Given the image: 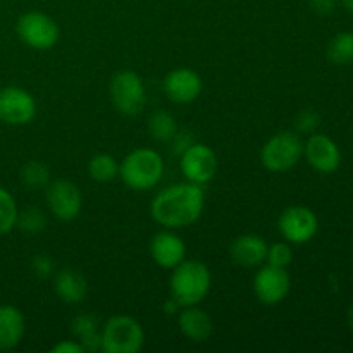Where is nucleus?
Listing matches in <instances>:
<instances>
[{
  "mask_svg": "<svg viewBox=\"0 0 353 353\" xmlns=\"http://www.w3.org/2000/svg\"><path fill=\"white\" fill-rule=\"evenodd\" d=\"M205 207L203 186L195 183H178L161 190L150 203V216L168 230H181L195 224Z\"/></svg>",
  "mask_w": 353,
  "mask_h": 353,
  "instance_id": "f257e3e1",
  "label": "nucleus"
},
{
  "mask_svg": "<svg viewBox=\"0 0 353 353\" xmlns=\"http://www.w3.org/2000/svg\"><path fill=\"white\" fill-rule=\"evenodd\" d=\"M212 286V274L200 261H183L176 265L169 279L171 296L181 307L200 305Z\"/></svg>",
  "mask_w": 353,
  "mask_h": 353,
  "instance_id": "f03ea898",
  "label": "nucleus"
},
{
  "mask_svg": "<svg viewBox=\"0 0 353 353\" xmlns=\"http://www.w3.org/2000/svg\"><path fill=\"white\" fill-rule=\"evenodd\" d=\"M164 161L157 150L140 147L131 150L119 164V178L133 192H148L161 183Z\"/></svg>",
  "mask_w": 353,
  "mask_h": 353,
  "instance_id": "7ed1b4c3",
  "label": "nucleus"
},
{
  "mask_svg": "<svg viewBox=\"0 0 353 353\" xmlns=\"http://www.w3.org/2000/svg\"><path fill=\"white\" fill-rule=\"evenodd\" d=\"M103 353H138L145 345V330L134 317L117 314L100 326Z\"/></svg>",
  "mask_w": 353,
  "mask_h": 353,
  "instance_id": "20e7f679",
  "label": "nucleus"
},
{
  "mask_svg": "<svg viewBox=\"0 0 353 353\" xmlns=\"http://www.w3.org/2000/svg\"><path fill=\"white\" fill-rule=\"evenodd\" d=\"M303 155V143L293 131H279L269 138L261 150V162L272 174L288 172Z\"/></svg>",
  "mask_w": 353,
  "mask_h": 353,
  "instance_id": "39448f33",
  "label": "nucleus"
},
{
  "mask_svg": "<svg viewBox=\"0 0 353 353\" xmlns=\"http://www.w3.org/2000/svg\"><path fill=\"white\" fill-rule=\"evenodd\" d=\"M110 100L123 116H138L147 105V86L138 72L124 69L112 76L109 85Z\"/></svg>",
  "mask_w": 353,
  "mask_h": 353,
  "instance_id": "423d86ee",
  "label": "nucleus"
},
{
  "mask_svg": "<svg viewBox=\"0 0 353 353\" xmlns=\"http://www.w3.org/2000/svg\"><path fill=\"white\" fill-rule=\"evenodd\" d=\"M16 33L26 47L38 52H47L59 43L61 28L57 21L48 14L30 10L19 16L16 23Z\"/></svg>",
  "mask_w": 353,
  "mask_h": 353,
  "instance_id": "0eeeda50",
  "label": "nucleus"
},
{
  "mask_svg": "<svg viewBox=\"0 0 353 353\" xmlns=\"http://www.w3.org/2000/svg\"><path fill=\"white\" fill-rule=\"evenodd\" d=\"M45 200L52 216L62 223H71L81 212L83 195L71 179H50L45 186Z\"/></svg>",
  "mask_w": 353,
  "mask_h": 353,
  "instance_id": "6e6552de",
  "label": "nucleus"
},
{
  "mask_svg": "<svg viewBox=\"0 0 353 353\" xmlns=\"http://www.w3.org/2000/svg\"><path fill=\"white\" fill-rule=\"evenodd\" d=\"M179 168L186 181L203 186L216 178L219 161H217V154L209 145L193 141L181 154Z\"/></svg>",
  "mask_w": 353,
  "mask_h": 353,
  "instance_id": "1a4fd4ad",
  "label": "nucleus"
},
{
  "mask_svg": "<svg viewBox=\"0 0 353 353\" xmlns=\"http://www.w3.org/2000/svg\"><path fill=\"white\" fill-rule=\"evenodd\" d=\"M278 230L288 243L305 245L319 231V219L309 207L292 205L283 210L279 216Z\"/></svg>",
  "mask_w": 353,
  "mask_h": 353,
  "instance_id": "9d476101",
  "label": "nucleus"
},
{
  "mask_svg": "<svg viewBox=\"0 0 353 353\" xmlns=\"http://www.w3.org/2000/svg\"><path fill=\"white\" fill-rule=\"evenodd\" d=\"M34 97L21 86L0 88V121L9 126H24L37 117Z\"/></svg>",
  "mask_w": 353,
  "mask_h": 353,
  "instance_id": "9b49d317",
  "label": "nucleus"
},
{
  "mask_svg": "<svg viewBox=\"0 0 353 353\" xmlns=\"http://www.w3.org/2000/svg\"><path fill=\"white\" fill-rule=\"evenodd\" d=\"M292 290V278L286 268L265 264L255 272L254 293L264 305H278L288 296Z\"/></svg>",
  "mask_w": 353,
  "mask_h": 353,
  "instance_id": "f8f14e48",
  "label": "nucleus"
},
{
  "mask_svg": "<svg viewBox=\"0 0 353 353\" xmlns=\"http://www.w3.org/2000/svg\"><path fill=\"white\" fill-rule=\"evenodd\" d=\"M165 97L172 103L178 105H186L192 103L202 95L203 79L196 71L190 68H176L165 74L164 83H162Z\"/></svg>",
  "mask_w": 353,
  "mask_h": 353,
  "instance_id": "ddd939ff",
  "label": "nucleus"
},
{
  "mask_svg": "<svg viewBox=\"0 0 353 353\" xmlns=\"http://www.w3.org/2000/svg\"><path fill=\"white\" fill-rule=\"evenodd\" d=\"M303 155L310 168L316 169L321 174H331L338 171L341 165L340 147L333 138L323 133H312L303 145Z\"/></svg>",
  "mask_w": 353,
  "mask_h": 353,
  "instance_id": "4468645a",
  "label": "nucleus"
},
{
  "mask_svg": "<svg viewBox=\"0 0 353 353\" xmlns=\"http://www.w3.org/2000/svg\"><path fill=\"white\" fill-rule=\"evenodd\" d=\"M152 261L162 269H172L186 259V243L176 231L164 228L150 240Z\"/></svg>",
  "mask_w": 353,
  "mask_h": 353,
  "instance_id": "2eb2a0df",
  "label": "nucleus"
},
{
  "mask_svg": "<svg viewBox=\"0 0 353 353\" xmlns=\"http://www.w3.org/2000/svg\"><path fill=\"white\" fill-rule=\"evenodd\" d=\"M268 248L269 243L259 234H241V236L234 238L230 247L231 261L241 268H259L265 262Z\"/></svg>",
  "mask_w": 353,
  "mask_h": 353,
  "instance_id": "dca6fc26",
  "label": "nucleus"
},
{
  "mask_svg": "<svg viewBox=\"0 0 353 353\" xmlns=\"http://www.w3.org/2000/svg\"><path fill=\"white\" fill-rule=\"evenodd\" d=\"M178 326L183 336L193 343H203L214 333L212 319L199 305L183 307L178 312Z\"/></svg>",
  "mask_w": 353,
  "mask_h": 353,
  "instance_id": "f3484780",
  "label": "nucleus"
},
{
  "mask_svg": "<svg viewBox=\"0 0 353 353\" xmlns=\"http://www.w3.org/2000/svg\"><path fill=\"white\" fill-rule=\"evenodd\" d=\"M54 292L68 305H78L88 295V283L76 269L64 268L54 274Z\"/></svg>",
  "mask_w": 353,
  "mask_h": 353,
  "instance_id": "a211bd4d",
  "label": "nucleus"
},
{
  "mask_svg": "<svg viewBox=\"0 0 353 353\" xmlns=\"http://www.w3.org/2000/svg\"><path fill=\"white\" fill-rule=\"evenodd\" d=\"M26 331L23 312L14 305H0V350H12L21 343Z\"/></svg>",
  "mask_w": 353,
  "mask_h": 353,
  "instance_id": "6ab92c4d",
  "label": "nucleus"
},
{
  "mask_svg": "<svg viewBox=\"0 0 353 353\" xmlns=\"http://www.w3.org/2000/svg\"><path fill=\"white\" fill-rule=\"evenodd\" d=\"M148 133L155 141H171L178 133V123L169 110H155L148 117Z\"/></svg>",
  "mask_w": 353,
  "mask_h": 353,
  "instance_id": "aec40b11",
  "label": "nucleus"
},
{
  "mask_svg": "<svg viewBox=\"0 0 353 353\" xmlns=\"http://www.w3.org/2000/svg\"><path fill=\"white\" fill-rule=\"evenodd\" d=\"M88 174L97 183H110L119 176V162L110 154H97L88 162Z\"/></svg>",
  "mask_w": 353,
  "mask_h": 353,
  "instance_id": "412c9836",
  "label": "nucleus"
},
{
  "mask_svg": "<svg viewBox=\"0 0 353 353\" xmlns=\"http://www.w3.org/2000/svg\"><path fill=\"white\" fill-rule=\"evenodd\" d=\"M327 59L336 65L353 64V31H341L330 41Z\"/></svg>",
  "mask_w": 353,
  "mask_h": 353,
  "instance_id": "4be33fe9",
  "label": "nucleus"
},
{
  "mask_svg": "<svg viewBox=\"0 0 353 353\" xmlns=\"http://www.w3.org/2000/svg\"><path fill=\"white\" fill-rule=\"evenodd\" d=\"M21 183L30 190H41L50 183V171L40 161H28L19 171Z\"/></svg>",
  "mask_w": 353,
  "mask_h": 353,
  "instance_id": "5701e85b",
  "label": "nucleus"
},
{
  "mask_svg": "<svg viewBox=\"0 0 353 353\" xmlns=\"http://www.w3.org/2000/svg\"><path fill=\"white\" fill-rule=\"evenodd\" d=\"M17 214H19V209H17L16 199L9 190L0 186V236L9 234L16 228Z\"/></svg>",
  "mask_w": 353,
  "mask_h": 353,
  "instance_id": "b1692460",
  "label": "nucleus"
},
{
  "mask_svg": "<svg viewBox=\"0 0 353 353\" xmlns=\"http://www.w3.org/2000/svg\"><path fill=\"white\" fill-rule=\"evenodd\" d=\"M16 226L23 231L24 234H38L47 228V216L41 209L30 207L17 214Z\"/></svg>",
  "mask_w": 353,
  "mask_h": 353,
  "instance_id": "393cba45",
  "label": "nucleus"
},
{
  "mask_svg": "<svg viewBox=\"0 0 353 353\" xmlns=\"http://www.w3.org/2000/svg\"><path fill=\"white\" fill-rule=\"evenodd\" d=\"M293 261V250L288 241H278V243L269 245L268 257L265 262L276 268H288Z\"/></svg>",
  "mask_w": 353,
  "mask_h": 353,
  "instance_id": "a878e982",
  "label": "nucleus"
},
{
  "mask_svg": "<svg viewBox=\"0 0 353 353\" xmlns=\"http://www.w3.org/2000/svg\"><path fill=\"white\" fill-rule=\"evenodd\" d=\"M99 330H100L99 319H97L93 314H88V312L78 314V316H74V319L71 321V331L72 334H74L76 340H79V338L86 336V334Z\"/></svg>",
  "mask_w": 353,
  "mask_h": 353,
  "instance_id": "bb28decb",
  "label": "nucleus"
},
{
  "mask_svg": "<svg viewBox=\"0 0 353 353\" xmlns=\"http://www.w3.org/2000/svg\"><path fill=\"white\" fill-rule=\"evenodd\" d=\"M319 124H321V116L316 112V110H310V109L302 110V112L295 117L296 133L312 134L316 133Z\"/></svg>",
  "mask_w": 353,
  "mask_h": 353,
  "instance_id": "cd10ccee",
  "label": "nucleus"
},
{
  "mask_svg": "<svg viewBox=\"0 0 353 353\" xmlns=\"http://www.w3.org/2000/svg\"><path fill=\"white\" fill-rule=\"evenodd\" d=\"M31 272L40 279H48L55 274V262L50 255L38 254L31 261Z\"/></svg>",
  "mask_w": 353,
  "mask_h": 353,
  "instance_id": "c85d7f7f",
  "label": "nucleus"
},
{
  "mask_svg": "<svg viewBox=\"0 0 353 353\" xmlns=\"http://www.w3.org/2000/svg\"><path fill=\"white\" fill-rule=\"evenodd\" d=\"M54 353H85L81 343L78 340H61L57 345L50 348Z\"/></svg>",
  "mask_w": 353,
  "mask_h": 353,
  "instance_id": "c756f323",
  "label": "nucleus"
},
{
  "mask_svg": "<svg viewBox=\"0 0 353 353\" xmlns=\"http://www.w3.org/2000/svg\"><path fill=\"white\" fill-rule=\"evenodd\" d=\"M309 6L319 16H327L336 9V0H309Z\"/></svg>",
  "mask_w": 353,
  "mask_h": 353,
  "instance_id": "7c9ffc66",
  "label": "nucleus"
},
{
  "mask_svg": "<svg viewBox=\"0 0 353 353\" xmlns=\"http://www.w3.org/2000/svg\"><path fill=\"white\" fill-rule=\"evenodd\" d=\"M181 309H183V307L179 305V303L176 302V300L172 299V296L169 300H165L164 303H162V310H164V312L168 314V316H178V312Z\"/></svg>",
  "mask_w": 353,
  "mask_h": 353,
  "instance_id": "2f4dec72",
  "label": "nucleus"
},
{
  "mask_svg": "<svg viewBox=\"0 0 353 353\" xmlns=\"http://www.w3.org/2000/svg\"><path fill=\"white\" fill-rule=\"evenodd\" d=\"M341 3H343V7L348 12L353 14V0H341Z\"/></svg>",
  "mask_w": 353,
  "mask_h": 353,
  "instance_id": "473e14b6",
  "label": "nucleus"
},
{
  "mask_svg": "<svg viewBox=\"0 0 353 353\" xmlns=\"http://www.w3.org/2000/svg\"><path fill=\"white\" fill-rule=\"evenodd\" d=\"M348 324H350L353 330V303L350 305V309H348Z\"/></svg>",
  "mask_w": 353,
  "mask_h": 353,
  "instance_id": "72a5a7b5",
  "label": "nucleus"
}]
</instances>
